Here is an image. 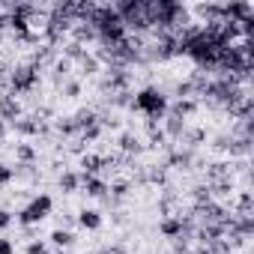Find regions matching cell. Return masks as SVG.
<instances>
[{
  "label": "cell",
  "mask_w": 254,
  "mask_h": 254,
  "mask_svg": "<svg viewBox=\"0 0 254 254\" xmlns=\"http://www.w3.org/2000/svg\"><path fill=\"white\" fill-rule=\"evenodd\" d=\"M33 78H36L33 69H18V72L12 75V87H15V90H27V87L33 84Z\"/></svg>",
  "instance_id": "cell-7"
},
{
  "label": "cell",
  "mask_w": 254,
  "mask_h": 254,
  "mask_svg": "<svg viewBox=\"0 0 254 254\" xmlns=\"http://www.w3.org/2000/svg\"><path fill=\"white\" fill-rule=\"evenodd\" d=\"M99 254H117V251H99Z\"/></svg>",
  "instance_id": "cell-17"
},
{
  "label": "cell",
  "mask_w": 254,
  "mask_h": 254,
  "mask_svg": "<svg viewBox=\"0 0 254 254\" xmlns=\"http://www.w3.org/2000/svg\"><path fill=\"white\" fill-rule=\"evenodd\" d=\"M12 177H15V171H12L9 165L0 162V186H9V183H12Z\"/></svg>",
  "instance_id": "cell-11"
},
{
  "label": "cell",
  "mask_w": 254,
  "mask_h": 254,
  "mask_svg": "<svg viewBox=\"0 0 254 254\" xmlns=\"http://www.w3.org/2000/svg\"><path fill=\"white\" fill-rule=\"evenodd\" d=\"M180 254H189V251H180Z\"/></svg>",
  "instance_id": "cell-19"
},
{
  "label": "cell",
  "mask_w": 254,
  "mask_h": 254,
  "mask_svg": "<svg viewBox=\"0 0 254 254\" xmlns=\"http://www.w3.org/2000/svg\"><path fill=\"white\" fill-rule=\"evenodd\" d=\"M159 230H162V236H168V239H180V236L186 233V221H183V218H165V221L159 224Z\"/></svg>",
  "instance_id": "cell-5"
},
{
  "label": "cell",
  "mask_w": 254,
  "mask_h": 254,
  "mask_svg": "<svg viewBox=\"0 0 254 254\" xmlns=\"http://www.w3.org/2000/svg\"><path fill=\"white\" fill-rule=\"evenodd\" d=\"M78 224L84 230H99L102 227V212L99 209H81L78 212Z\"/></svg>",
  "instance_id": "cell-6"
},
{
  "label": "cell",
  "mask_w": 254,
  "mask_h": 254,
  "mask_svg": "<svg viewBox=\"0 0 254 254\" xmlns=\"http://www.w3.org/2000/svg\"><path fill=\"white\" fill-rule=\"evenodd\" d=\"M0 254H15V245H12V239L0 236Z\"/></svg>",
  "instance_id": "cell-14"
},
{
  "label": "cell",
  "mask_w": 254,
  "mask_h": 254,
  "mask_svg": "<svg viewBox=\"0 0 254 254\" xmlns=\"http://www.w3.org/2000/svg\"><path fill=\"white\" fill-rule=\"evenodd\" d=\"M105 165V159H99V156H84L81 159V168H84V177H93L99 168Z\"/></svg>",
  "instance_id": "cell-10"
},
{
  "label": "cell",
  "mask_w": 254,
  "mask_h": 254,
  "mask_svg": "<svg viewBox=\"0 0 254 254\" xmlns=\"http://www.w3.org/2000/svg\"><path fill=\"white\" fill-rule=\"evenodd\" d=\"M15 153H18V159H21V162H33V156H36V153H33V147H27V144H18V147H15Z\"/></svg>",
  "instance_id": "cell-12"
},
{
  "label": "cell",
  "mask_w": 254,
  "mask_h": 254,
  "mask_svg": "<svg viewBox=\"0 0 254 254\" xmlns=\"http://www.w3.org/2000/svg\"><path fill=\"white\" fill-rule=\"evenodd\" d=\"M12 224V212L9 209H0V230H6Z\"/></svg>",
  "instance_id": "cell-15"
},
{
  "label": "cell",
  "mask_w": 254,
  "mask_h": 254,
  "mask_svg": "<svg viewBox=\"0 0 254 254\" xmlns=\"http://www.w3.org/2000/svg\"><path fill=\"white\" fill-rule=\"evenodd\" d=\"M3 138H6V123L0 120V141H3Z\"/></svg>",
  "instance_id": "cell-16"
},
{
  "label": "cell",
  "mask_w": 254,
  "mask_h": 254,
  "mask_svg": "<svg viewBox=\"0 0 254 254\" xmlns=\"http://www.w3.org/2000/svg\"><path fill=\"white\" fill-rule=\"evenodd\" d=\"M78 186H81V177H78L75 171H66V174L60 177V189H63L66 194H72V191H78Z\"/></svg>",
  "instance_id": "cell-8"
},
{
  "label": "cell",
  "mask_w": 254,
  "mask_h": 254,
  "mask_svg": "<svg viewBox=\"0 0 254 254\" xmlns=\"http://www.w3.org/2000/svg\"><path fill=\"white\" fill-rule=\"evenodd\" d=\"M51 242H54L57 248H69V245L75 242V236H72V230H63V227H57V230L51 233Z\"/></svg>",
  "instance_id": "cell-9"
},
{
  "label": "cell",
  "mask_w": 254,
  "mask_h": 254,
  "mask_svg": "<svg viewBox=\"0 0 254 254\" xmlns=\"http://www.w3.org/2000/svg\"><path fill=\"white\" fill-rule=\"evenodd\" d=\"M27 254H48V245H45L42 239H33V242L27 245Z\"/></svg>",
  "instance_id": "cell-13"
},
{
  "label": "cell",
  "mask_w": 254,
  "mask_h": 254,
  "mask_svg": "<svg viewBox=\"0 0 254 254\" xmlns=\"http://www.w3.org/2000/svg\"><path fill=\"white\" fill-rule=\"evenodd\" d=\"M209 254H224V251H209Z\"/></svg>",
  "instance_id": "cell-18"
},
{
  "label": "cell",
  "mask_w": 254,
  "mask_h": 254,
  "mask_svg": "<svg viewBox=\"0 0 254 254\" xmlns=\"http://www.w3.org/2000/svg\"><path fill=\"white\" fill-rule=\"evenodd\" d=\"M81 186H84V191H87L90 197H105V194H108V183L99 180V177H84V174H81Z\"/></svg>",
  "instance_id": "cell-3"
},
{
  "label": "cell",
  "mask_w": 254,
  "mask_h": 254,
  "mask_svg": "<svg viewBox=\"0 0 254 254\" xmlns=\"http://www.w3.org/2000/svg\"><path fill=\"white\" fill-rule=\"evenodd\" d=\"M18 114H21V105L15 102V96H3V99H0V120H3V123L18 120Z\"/></svg>",
  "instance_id": "cell-4"
},
{
  "label": "cell",
  "mask_w": 254,
  "mask_h": 254,
  "mask_svg": "<svg viewBox=\"0 0 254 254\" xmlns=\"http://www.w3.org/2000/svg\"><path fill=\"white\" fill-rule=\"evenodd\" d=\"M135 108L141 114H147L150 120H162L165 111H168V96L156 87H144V90L135 93Z\"/></svg>",
  "instance_id": "cell-1"
},
{
  "label": "cell",
  "mask_w": 254,
  "mask_h": 254,
  "mask_svg": "<svg viewBox=\"0 0 254 254\" xmlns=\"http://www.w3.org/2000/svg\"><path fill=\"white\" fill-rule=\"evenodd\" d=\"M51 209H54V200H51V194H36L21 212H18V224H24V227H33V224H39V221H45L48 215H51Z\"/></svg>",
  "instance_id": "cell-2"
}]
</instances>
